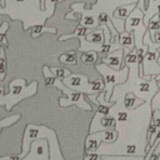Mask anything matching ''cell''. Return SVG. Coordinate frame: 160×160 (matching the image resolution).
<instances>
[{"label": "cell", "instance_id": "cell-23", "mask_svg": "<svg viewBox=\"0 0 160 160\" xmlns=\"http://www.w3.org/2000/svg\"><path fill=\"white\" fill-rule=\"evenodd\" d=\"M51 69V71L54 72V75L58 78V79H60V80H64L65 78H68V76H70L72 72H71V70H69V69H66V68H50Z\"/></svg>", "mask_w": 160, "mask_h": 160}, {"label": "cell", "instance_id": "cell-36", "mask_svg": "<svg viewBox=\"0 0 160 160\" xmlns=\"http://www.w3.org/2000/svg\"><path fill=\"white\" fill-rule=\"evenodd\" d=\"M6 5V0H0V8H4Z\"/></svg>", "mask_w": 160, "mask_h": 160}, {"label": "cell", "instance_id": "cell-3", "mask_svg": "<svg viewBox=\"0 0 160 160\" xmlns=\"http://www.w3.org/2000/svg\"><path fill=\"white\" fill-rule=\"evenodd\" d=\"M1 15H9L12 20L20 19L24 30L35 25H44L46 19L54 14L41 9V0H6V5L0 8Z\"/></svg>", "mask_w": 160, "mask_h": 160}, {"label": "cell", "instance_id": "cell-34", "mask_svg": "<svg viewBox=\"0 0 160 160\" xmlns=\"http://www.w3.org/2000/svg\"><path fill=\"white\" fill-rule=\"evenodd\" d=\"M150 35H151V39H152L155 42L160 44V30H159V31H155L154 34H150Z\"/></svg>", "mask_w": 160, "mask_h": 160}, {"label": "cell", "instance_id": "cell-35", "mask_svg": "<svg viewBox=\"0 0 160 160\" xmlns=\"http://www.w3.org/2000/svg\"><path fill=\"white\" fill-rule=\"evenodd\" d=\"M0 41H1V44H2V46H9V42H8V39H6V36L4 35V36H0Z\"/></svg>", "mask_w": 160, "mask_h": 160}, {"label": "cell", "instance_id": "cell-13", "mask_svg": "<svg viewBox=\"0 0 160 160\" xmlns=\"http://www.w3.org/2000/svg\"><path fill=\"white\" fill-rule=\"evenodd\" d=\"M139 0H98L96 4H94L90 10L94 11L96 15L100 11H105L110 15V19L112 16V12L116 8L125 5V4H138Z\"/></svg>", "mask_w": 160, "mask_h": 160}, {"label": "cell", "instance_id": "cell-17", "mask_svg": "<svg viewBox=\"0 0 160 160\" xmlns=\"http://www.w3.org/2000/svg\"><path fill=\"white\" fill-rule=\"evenodd\" d=\"M146 101L141 100L140 98H138L134 92H128L122 100V105L126 110H136L138 108H140L141 105H144Z\"/></svg>", "mask_w": 160, "mask_h": 160}, {"label": "cell", "instance_id": "cell-19", "mask_svg": "<svg viewBox=\"0 0 160 160\" xmlns=\"http://www.w3.org/2000/svg\"><path fill=\"white\" fill-rule=\"evenodd\" d=\"M44 32L56 34L58 30H56V28H54V26H45V25H35V26H32L31 30H30V34H31V38H32V39L39 38V36H40L41 34H44Z\"/></svg>", "mask_w": 160, "mask_h": 160}, {"label": "cell", "instance_id": "cell-8", "mask_svg": "<svg viewBox=\"0 0 160 160\" xmlns=\"http://www.w3.org/2000/svg\"><path fill=\"white\" fill-rule=\"evenodd\" d=\"M118 138H119V132L116 129L89 134L85 139V154L98 152V150L102 142H115L118 140Z\"/></svg>", "mask_w": 160, "mask_h": 160}, {"label": "cell", "instance_id": "cell-14", "mask_svg": "<svg viewBox=\"0 0 160 160\" xmlns=\"http://www.w3.org/2000/svg\"><path fill=\"white\" fill-rule=\"evenodd\" d=\"M124 56H125L124 49H119V50H115V51L109 52L108 55L102 56L100 59V61L105 62L114 70H121L124 66Z\"/></svg>", "mask_w": 160, "mask_h": 160}, {"label": "cell", "instance_id": "cell-28", "mask_svg": "<svg viewBox=\"0 0 160 160\" xmlns=\"http://www.w3.org/2000/svg\"><path fill=\"white\" fill-rule=\"evenodd\" d=\"M111 111V106H106V105H99L98 106V110L95 111L94 114V118H102V116H106L109 115Z\"/></svg>", "mask_w": 160, "mask_h": 160}, {"label": "cell", "instance_id": "cell-26", "mask_svg": "<svg viewBox=\"0 0 160 160\" xmlns=\"http://www.w3.org/2000/svg\"><path fill=\"white\" fill-rule=\"evenodd\" d=\"M20 118H21V114H15V115L8 116V118H5V119L0 120V128H1V129H5V128H8V126H10V125L15 124Z\"/></svg>", "mask_w": 160, "mask_h": 160}, {"label": "cell", "instance_id": "cell-18", "mask_svg": "<svg viewBox=\"0 0 160 160\" xmlns=\"http://www.w3.org/2000/svg\"><path fill=\"white\" fill-rule=\"evenodd\" d=\"M90 31L89 28L86 26H82V25H78L74 30L72 34H68V35H61L59 36V41H64V40H68V39H72V38H78V39H81V38H85L88 35V32Z\"/></svg>", "mask_w": 160, "mask_h": 160}, {"label": "cell", "instance_id": "cell-4", "mask_svg": "<svg viewBox=\"0 0 160 160\" xmlns=\"http://www.w3.org/2000/svg\"><path fill=\"white\" fill-rule=\"evenodd\" d=\"M36 139H48L50 160H65L60 151V145L55 130L45 125H34V124H28L25 128V132L22 138V150L20 154L22 158H25L30 152L31 144Z\"/></svg>", "mask_w": 160, "mask_h": 160}, {"label": "cell", "instance_id": "cell-20", "mask_svg": "<svg viewBox=\"0 0 160 160\" xmlns=\"http://www.w3.org/2000/svg\"><path fill=\"white\" fill-rule=\"evenodd\" d=\"M79 51V50H78ZM79 58L80 60L86 64V65H92V64H98V60H99V52L96 51H79Z\"/></svg>", "mask_w": 160, "mask_h": 160}, {"label": "cell", "instance_id": "cell-21", "mask_svg": "<svg viewBox=\"0 0 160 160\" xmlns=\"http://www.w3.org/2000/svg\"><path fill=\"white\" fill-rule=\"evenodd\" d=\"M78 54H79V51L70 50V51L60 55L59 56V61L62 62V64H66V65H76V62H78Z\"/></svg>", "mask_w": 160, "mask_h": 160}, {"label": "cell", "instance_id": "cell-29", "mask_svg": "<svg viewBox=\"0 0 160 160\" xmlns=\"http://www.w3.org/2000/svg\"><path fill=\"white\" fill-rule=\"evenodd\" d=\"M151 109L152 110H160V84H159V91L151 99Z\"/></svg>", "mask_w": 160, "mask_h": 160}, {"label": "cell", "instance_id": "cell-16", "mask_svg": "<svg viewBox=\"0 0 160 160\" xmlns=\"http://www.w3.org/2000/svg\"><path fill=\"white\" fill-rule=\"evenodd\" d=\"M160 12V0H149L148 1V8L144 11V22L146 26H149L150 20Z\"/></svg>", "mask_w": 160, "mask_h": 160}, {"label": "cell", "instance_id": "cell-2", "mask_svg": "<svg viewBox=\"0 0 160 160\" xmlns=\"http://www.w3.org/2000/svg\"><path fill=\"white\" fill-rule=\"evenodd\" d=\"M124 65H126L130 70L129 79L126 80V82L115 86L110 101H122L128 92H134L138 98L144 101H151V99L159 91V82L156 80V76L154 75L150 80H146L140 76V62L136 49H134L132 51L124 50Z\"/></svg>", "mask_w": 160, "mask_h": 160}, {"label": "cell", "instance_id": "cell-33", "mask_svg": "<svg viewBox=\"0 0 160 160\" xmlns=\"http://www.w3.org/2000/svg\"><path fill=\"white\" fill-rule=\"evenodd\" d=\"M9 26H10V25H9L8 21H2V22H1V26H0V36H4V35L6 34Z\"/></svg>", "mask_w": 160, "mask_h": 160}, {"label": "cell", "instance_id": "cell-1", "mask_svg": "<svg viewBox=\"0 0 160 160\" xmlns=\"http://www.w3.org/2000/svg\"><path fill=\"white\" fill-rule=\"evenodd\" d=\"M116 119L119 138L115 142H102L98 152L104 155L146 156L148 128L151 121V101H146L136 110H126L122 101H116L110 111Z\"/></svg>", "mask_w": 160, "mask_h": 160}, {"label": "cell", "instance_id": "cell-37", "mask_svg": "<svg viewBox=\"0 0 160 160\" xmlns=\"http://www.w3.org/2000/svg\"><path fill=\"white\" fill-rule=\"evenodd\" d=\"M158 61H159V64H160V49H159V59H158ZM156 80H158V81L160 80V75L156 76Z\"/></svg>", "mask_w": 160, "mask_h": 160}, {"label": "cell", "instance_id": "cell-38", "mask_svg": "<svg viewBox=\"0 0 160 160\" xmlns=\"http://www.w3.org/2000/svg\"><path fill=\"white\" fill-rule=\"evenodd\" d=\"M41 9L45 10V0H41Z\"/></svg>", "mask_w": 160, "mask_h": 160}, {"label": "cell", "instance_id": "cell-9", "mask_svg": "<svg viewBox=\"0 0 160 160\" xmlns=\"http://www.w3.org/2000/svg\"><path fill=\"white\" fill-rule=\"evenodd\" d=\"M62 82H64L68 88H70V89H72V90H75V91L86 94V95H89V96L95 95V94H94V90H92V85H91V82L89 81V78H88L86 75H84V74H74V72H72L70 76L65 78V79L62 80ZM98 95H99V94H98Z\"/></svg>", "mask_w": 160, "mask_h": 160}, {"label": "cell", "instance_id": "cell-39", "mask_svg": "<svg viewBox=\"0 0 160 160\" xmlns=\"http://www.w3.org/2000/svg\"><path fill=\"white\" fill-rule=\"evenodd\" d=\"M149 158H150V156H149V155L146 154V156H145V160H149Z\"/></svg>", "mask_w": 160, "mask_h": 160}, {"label": "cell", "instance_id": "cell-27", "mask_svg": "<svg viewBox=\"0 0 160 160\" xmlns=\"http://www.w3.org/2000/svg\"><path fill=\"white\" fill-rule=\"evenodd\" d=\"M148 28H149L150 34H154L155 31H159V30H160V15H159V14L155 15V16L150 20Z\"/></svg>", "mask_w": 160, "mask_h": 160}, {"label": "cell", "instance_id": "cell-31", "mask_svg": "<svg viewBox=\"0 0 160 160\" xmlns=\"http://www.w3.org/2000/svg\"><path fill=\"white\" fill-rule=\"evenodd\" d=\"M84 160H104L99 152H88L84 156Z\"/></svg>", "mask_w": 160, "mask_h": 160}, {"label": "cell", "instance_id": "cell-40", "mask_svg": "<svg viewBox=\"0 0 160 160\" xmlns=\"http://www.w3.org/2000/svg\"><path fill=\"white\" fill-rule=\"evenodd\" d=\"M158 82H159V84H160V80H159V81H158Z\"/></svg>", "mask_w": 160, "mask_h": 160}, {"label": "cell", "instance_id": "cell-25", "mask_svg": "<svg viewBox=\"0 0 160 160\" xmlns=\"http://www.w3.org/2000/svg\"><path fill=\"white\" fill-rule=\"evenodd\" d=\"M104 160H145V156H124V155H104Z\"/></svg>", "mask_w": 160, "mask_h": 160}, {"label": "cell", "instance_id": "cell-12", "mask_svg": "<svg viewBox=\"0 0 160 160\" xmlns=\"http://www.w3.org/2000/svg\"><path fill=\"white\" fill-rule=\"evenodd\" d=\"M85 4L84 2H76V4H72L71 5V9L74 10V12H81V19L79 21L80 25L82 26H86L89 29H96L100 26L99 24V19H98V15L91 11V10H85L84 9Z\"/></svg>", "mask_w": 160, "mask_h": 160}, {"label": "cell", "instance_id": "cell-10", "mask_svg": "<svg viewBox=\"0 0 160 160\" xmlns=\"http://www.w3.org/2000/svg\"><path fill=\"white\" fill-rule=\"evenodd\" d=\"M159 59V50L158 51H148L144 56L142 64H140V76L144 78L146 75H160V64Z\"/></svg>", "mask_w": 160, "mask_h": 160}, {"label": "cell", "instance_id": "cell-32", "mask_svg": "<svg viewBox=\"0 0 160 160\" xmlns=\"http://www.w3.org/2000/svg\"><path fill=\"white\" fill-rule=\"evenodd\" d=\"M24 158L19 154V155H6V156H1L0 160H22Z\"/></svg>", "mask_w": 160, "mask_h": 160}, {"label": "cell", "instance_id": "cell-11", "mask_svg": "<svg viewBox=\"0 0 160 160\" xmlns=\"http://www.w3.org/2000/svg\"><path fill=\"white\" fill-rule=\"evenodd\" d=\"M22 160H50L48 139H36L31 144L30 152Z\"/></svg>", "mask_w": 160, "mask_h": 160}, {"label": "cell", "instance_id": "cell-24", "mask_svg": "<svg viewBox=\"0 0 160 160\" xmlns=\"http://www.w3.org/2000/svg\"><path fill=\"white\" fill-rule=\"evenodd\" d=\"M144 44L149 46V50H150V51H158V50L160 49V44L155 42V41L151 39V35H150V31H149V30L146 31V34H145V36H144Z\"/></svg>", "mask_w": 160, "mask_h": 160}, {"label": "cell", "instance_id": "cell-22", "mask_svg": "<svg viewBox=\"0 0 160 160\" xmlns=\"http://www.w3.org/2000/svg\"><path fill=\"white\" fill-rule=\"evenodd\" d=\"M6 74V56H5V49L4 46H0V82L4 84Z\"/></svg>", "mask_w": 160, "mask_h": 160}, {"label": "cell", "instance_id": "cell-6", "mask_svg": "<svg viewBox=\"0 0 160 160\" xmlns=\"http://www.w3.org/2000/svg\"><path fill=\"white\" fill-rule=\"evenodd\" d=\"M95 69L98 70V72L102 76L104 81H105V92H106L105 99L108 101H110V98L114 92L115 86L126 82V80L129 79L130 70L126 65H124L121 70H114L112 68H110L109 65H106L102 61L95 64Z\"/></svg>", "mask_w": 160, "mask_h": 160}, {"label": "cell", "instance_id": "cell-30", "mask_svg": "<svg viewBox=\"0 0 160 160\" xmlns=\"http://www.w3.org/2000/svg\"><path fill=\"white\" fill-rule=\"evenodd\" d=\"M60 1H62V0H45V10H49V11H51L54 14L55 5L58 2H60Z\"/></svg>", "mask_w": 160, "mask_h": 160}, {"label": "cell", "instance_id": "cell-15", "mask_svg": "<svg viewBox=\"0 0 160 160\" xmlns=\"http://www.w3.org/2000/svg\"><path fill=\"white\" fill-rule=\"evenodd\" d=\"M119 41L120 45L125 51H132L135 49V39H134V32L132 31H126L124 30L122 32L119 34Z\"/></svg>", "mask_w": 160, "mask_h": 160}, {"label": "cell", "instance_id": "cell-5", "mask_svg": "<svg viewBox=\"0 0 160 160\" xmlns=\"http://www.w3.org/2000/svg\"><path fill=\"white\" fill-rule=\"evenodd\" d=\"M8 88L9 91L6 94L4 91V85H1L0 88V105L5 106V109L10 111L21 100L36 94L38 81L34 80L30 82V85H26V81L24 79H14L9 82Z\"/></svg>", "mask_w": 160, "mask_h": 160}, {"label": "cell", "instance_id": "cell-7", "mask_svg": "<svg viewBox=\"0 0 160 160\" xmlns=\"http://www.w3.org/2000/svg\"><path fill=\"white\" fill-rule=\"evenodd\" d=\"M52 86L58 88L64 94V96H61L59 99V105L61 108H68L70 105H76L82 110H91V105L85 100V96H84L85 94L75 91V90L68 88L62 82V80H60V79H56Z\"/></svg>", "mask_w": 160, "mask_h": 160}]
</instances>
